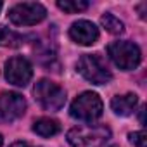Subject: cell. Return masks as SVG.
Wrapping results in <instances>:
<instances>
[{
    "label": "cell",
    "instance_id": "obj_1",
    "mask_svg": "<svg viewBox=\"0 0 147 147\" xmlns=\"http://www.w3.org/2000/svg\"><path fill=\"white\" fill-rule=\"evenodd\" d=\"M109 137V128L102 125H83L67 131V142L73 147H104Z\"/></svg>",
    "mask_w": 147,
    "mask_h": 147
},
{
    "label": "cell",
    "instance_id": "obj_2",
    "mask_svg": "<svg viewBox=\"0 0 147 147\" xmlns=\"http://www.w3.org/2000/svg\"><path fill=\"white\" fill-rule=\"evenodd\" d=\"M78 73L90 83L94 85H106L111 82L113 75L104 62V59L97 54H83L76 64Z\"/></svg>",
    "mask_w": 147,
    "mask_h": 147
},
{
    "label": "cell",
    "instance_id": "obj_3",
    "mask_svg": "<svg viewBox=\"0 0 147 147\" xmlns=\"http://www.w3.org/2000/svg\"><path fill=\"white\" fill-rule=\"evenodd\" d=\"M102 111H104V104H102L100 97L94 92H83L82 95H78L73 100L69 114L75 119H80L85 123H94L102 116Z\"/></svg>",
    "mask_w": 147,
    "mask_h": 147
},
{
    "label": "cell",
    "instance_id": "obj_4",
    "mask_svg": "<svg viewBox=\"0 0 147 147\" xmlns=\"http://www.w3.org/2000/svg\"><path fill=\"white\" fill-rule=\"evenodd\" d=\"M107 54L111 61L123 71L135 69L142 59L140 49L131 42H113L107 47Z\"/></svg>",
    "mask_w": 147,
    "mask_h": 147
},
{
    "label": "cell",
    "instance_id": "obj_5",
    "mask_svg": "<svg viewBox=\"0 0 147 147\" xmlns=\"http://www.w3.org/2000/svg\"><path fill=\"white\" fill-rule=\"evenodd\" d=\"M9 21L16 26H33L45 19L47 9L38 2H23L9 9Z\"/></svg>",
    "mask_w": 147,
    "mask_h": 147
},
{
    "label": "cell",
    "instance_id": "obj_6",
    "mask_svg": "<svg viewBox=\"0 0 147 147\" xmlns=\"http://www.w3.org/2000/svg\"><path fill=\"white\" fill-rule=\"evenodd\" d=\"M33 95L47 111H59L66 102V92L50 80H40L33 88Z\"/></svg>",
    "mask_w": 147,
    "mask_h": 147
},
{
    "label": "cell",
    "instance_id": "obj_7",
    "mask_svg": "<svg viewBox=\"0 0 147 147\" xmlns=\"http://www.w3.org/2000/svg\"><path fill=\"white\" fill-rule=\"evenodd\" d=\"M33 76V67L26 57L16 55L5 62V80L16 87H26Z\"/></svg>",
    "mask_w": 147,
    "mask_h": 147
},
{
    "label": "cell",
    "instance_id": "obj_8",
    "mask_svg": "<svg viewBox=\"0 0 147 147\" xmlns=\"http://www.w3.org/2000/svg\"><path fill=\"white\" fill-rule=\"evenodd\" d=\"M26 111V100L18 92L0 94V123H11L21 118Z\"/></svg>",
    "mask_w": 147,
    "mask_h": 147
},
{
    "label": "cell",
    "instance_id": "obj_9",
    "mask_svg": "<svg viewBox=\"0 0 147 147\" xmlns=\"http://www.w3.org/2000/svg\"><path fill=\"white\" fill-rule=\"evenodd\" d=\"M69 36L78 45H94L99 40V30L94 23H90L87 19H80L71 24Z\"/></svg>",
    "mask_w": 147,
    "mask_h": 147
},
{
    "label": "cell",
    "instance_id": "obj_10",
    "mask_svg": "<svg viewBox=\"0 0 147 147\" xmlns=\"http://www.w3.org/2000/svg\"><path fill=\"white\" fill-rule=\"evenodd\" d=\"M138 104V97L135 94H125V95H116L111 100V109L118 116H130Z\"/></svg>",
    "mask_w": 147,
    "mask_h": 147
},
{
    "label": "cell",
    "instance_id": "obj_11",
    "mask_svg": "<svg viewBox=\"0 0 147 147\" xmlns=\"http://www.w3.org/2000/svg\"><path fill=\"white\" fill-rule=\"evenodd\" d=\"M59 130H61L59 121L50 118H40L33 123V131L40 137H54L59 133Z\"/></svg>",
    "mask_w": 147,
    "mask_h": 147
},
{
    "label": "cell",
    "instance_id": "obj_12",
    "mask_svg": "<svg viewBox=\"0 0 147 147\" xmlns=\"http://www.w3.org/2000/svg\"><path fill=\"white\" fill-rule=\"evenodd\" d=\"M24 43V36L5 28V26H0V47H11V49H16V47H21Z\"/></svg>",
    "mask_w": 147,
    "mask_h": 147
},
{
    "label": "cell",
    "instance_id": "obj_13",
    "mask_svg": "<svg viewBox=\"0 0 147 147\" xmlns=\"http://www.w3.org/2000/svg\"><path fill=\"white\" fill-rule=\"evenodd\" d=\"M100 23H102V26H104L111 35H119V33H123V30H125V24H123L114 14H109V12H106V14L100 18Z\"/></svg>",
    "mask_w": 147,
    "mask_h": 147
},
{
    "label": "cell",
    "instance_id": "obj_14",
    "mask_svg": "<svg viewBox=\"0 0 147 147\" xmlns=\"http://www.w3.org/2000/svg\"><path fill=\"white\" fill-rule=\"evenodd\" d=\"M57 7L67 14H76L88 9V2H85V0H59Z\"/></svg>",
    "mask_w": 147,
    "mask_h": 147
},
{
    "label": "cell",
    "instance_id": "obj_15",
    "mask_svg": "<svg viewBox=\"0 0 147 147\" xmlns=\"http://www.w3.org/2000/svg\"><path fill=\"white\" fill-rule=\"evenodd\" d=\"M130 142L133 144V145H137V147H145L147 145V135H145V131L144 130H140V131H133V133H130Z\"/></svg>",
    "mask_w": 147,
    "mask_h": 147
},
{
    "label": "cell",
    "instance_id": "obj_16",
    "mask_svg": "<svg viewBox=\"0 0 147 147\" xmlns=\"http://www.w3.org/2000/svg\"><path fill=\"white\" fill-rule=\"evenodd\" d=\"M11 147H33V145H30L28 142H14Z\"/></svg>",
    "mask_w": 147,
    "mask_h": 147
},
{
    "label": "cell",
    "instance_id": "obj_17",
    "mask_svg": "<svg viewBox=\"0 0 147 147\" xmlns=\"http://www.w3.org/2000/svg\"><path fill=\"white\" fill-rule=\"evenodd\" d=\"M137 9L140 11V18H142V19H145V16H144V9H145V4H140Z\"/></svg>",
    "mask_w": 147,
    "mask_h": 147
},
{
    "label": "cell",
    "instance_id": "obj_18",
    "mask_svg": "<svg viewBox=\"0 0 147 147\" xmlns=\"http://www.w3.org/2000/svg\"><path fill=\"white\" fill-rule=\"evenodd\" d=\"M144 111H145V107H140V114H138V118H140V123L144 125Z\"/></svg>",
    "mask_w": 147,
    "mask_h": 147
},
{
    "label": "cell",
    "instance_id": "obj_19",
    "mask_svg": "<svg viewBox=\"0 0 147 147\" xmlns=\"http://www.w3.org/2000/svg\"><path fill=\"white\" fill-rule=\"evenodd\" d=\"M2 144H4V138H2V135H0V147H2Z\"/></svg>",
    "mask_w": 147,
    "mask_h": 147
},
{
    "label": "cell",
    "instance_id": "obj_20",
    "mask_svg": "<svg viewBox=\"0 0 147 147\" xmlns=\"http://www.w3.org/2000/svg\"><path fill=\"white\" fill-rule=\"evenodd\" d=\"M0 11H2V2H0Z\"/></svg>",
    "mask_w": 147,
    "mask_h": 147
}]
</instances>
